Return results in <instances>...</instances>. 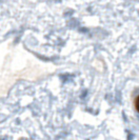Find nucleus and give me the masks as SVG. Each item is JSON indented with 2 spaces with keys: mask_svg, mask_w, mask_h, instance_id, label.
<instances>
[{
  "mask_svg": "<svg viewBox=\"0 0 139 140\" xmlns=\"http://www.w3.org/2000/svg\"><path fill=\"white\" fill-rule=\"evenodd\" d=\"M136 105H137V109L139 110V98L137 99V102H136Z\"/></svg>",
  "mask_w": 139,
  "mask_h": 140,
  "instance_id": "nucleus-1",
  "label": "nucleus"
}]
</instances>
